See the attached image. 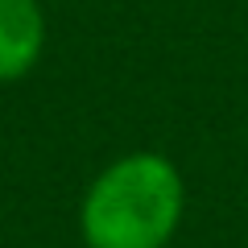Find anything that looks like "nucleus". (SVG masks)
Segmentation results:
<instances>
[{
	"instance_id": "f257e3e1",
	"label": "nucleus",
	"mask_w": 248,
	"mask_h": 248,
	"mask_svg": "<svg viewBox=\"0 0 248 248\" xmlns=\"http://www.w3.org/2000/svg\"><path fill=\"white\" fill-rule=\"evenodd\" d=\"M186 211L182 174L161 153H124L99 170L79 207L87 248H166Z\"/></svg>"
},
{
	"instance_id": "f03ea898",
	"label": "nucleus",
	"mask_w": 248,
	"mask_h": 248,
	"mask_svg": "<svg viewBox=\"0 0 248 248\" xmlns=\"http://www.w3.org/2000/svg\"><path fill=\"white\" fill-rule=\"evenodd\" d=\"M46 50V13L37 0H0V83L37 66Z\"/></svg>"
}]
</instances>
